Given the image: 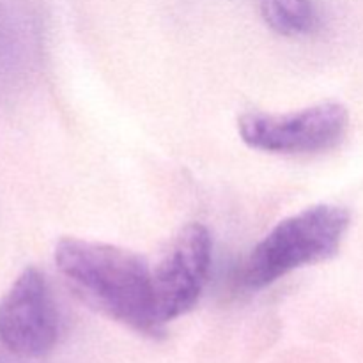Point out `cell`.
Returning a JSON list of instances; mask_svg holds the SVG:
<instances>
[{"label": "cell", "mask_w": 363, "mask_h": 363, "mask_svg": "<svg viewBox=\"0 0 363 363\" xmlns=\"http://www.w3.org/2000/svg\"><path fill=\"white\" fill-rule=\"evenodd\" d=\"M60 275L87 303L145 333L162 330L151 268L135 252L99 241L62 238L55 247Z\"/></svg>", "instance_id": "obj_1"}, {"label": "cell", "mask_w": 363, "mask_h": 363, "mask_svg": "<svg viewBox=\"0 0 363 363\" xmlns=\"http://www.w3.org/2000/svg\"><path fill=\"white\" fill-rule=\"evenodd\" d=\"M347 229L350 213L330 204L312 206L282 220L252 250L245 264V286L264 289L294 269L333 257Z\"/></svg>", "instance_id": "obj_2"}, {"label": "cell", "mask_w": 363, "mask_h": 363, "mask_svg": "<svg viewBox=\"0 0 363 363\" xmlns=\"http://www.w3.org/2000/svg\"><path fill=\"white\" fill-rule=\"evenodd\" d=\"M350 113L328 101L291 113H245L238 121L241 140L252 149L275 155L321 152L344 138Z\"/></svg>", "instance_id": "obj_3"}, {"label": "cell", "mask_w": 363, "mask_h": 363, "mask_svg": "<svg viewBox=\"0 0 363 363\" xmlns=\"http://www.w3.org/2000/svg\"><path fill=\"white\" fill-rule=\"evenodd\" d=\"M60 319L38 268H27L0 300V342L18 357L39 358L55 347Z\"/></svg>", "instance_id": "obj_4"}, {"label": "cell", "mask_w": 363, "mask_h": 363, "mask_svg": "<svg viewBox=\"0 0 363 363\" xmlns=\"http://www.w3.org/2000/svg\"><path fill=\"white\" fill-rule=\"evenodd\" d=\"M211 268V236L201 223L183 227L151 269L152 294L160 323L190 312L201 298Z\"/></svg>", "instance_id": "obj_5"}, {"label": "cell", "mask_w": 363, "mask_h": 363, "mask_svg": "<svg viewBox=\"0 0 363 363\" xmlns=\"http://www.w3.org/2000/svg\"><path fill=\"white\" fill-rule=\"evenodd\" d=\"M261 13L273 30L287 38L312 34L319 25L312 0H261Z\"/></svg>", "instance_id": "obj_6"}, {"label": "cell", "mask_w": 363, "mask_h": 363, "mask_svg": "<svg viewBox=\"0 0 363 363\" xmlns=\"http://www.w3.org/2000/svg\"><path fill=\"white\" fill-rule=\"evenodd\" d=\"M0 363H2V362H0Z\"/></svg>", "instance_id": "obj_7"}]
</instances>
